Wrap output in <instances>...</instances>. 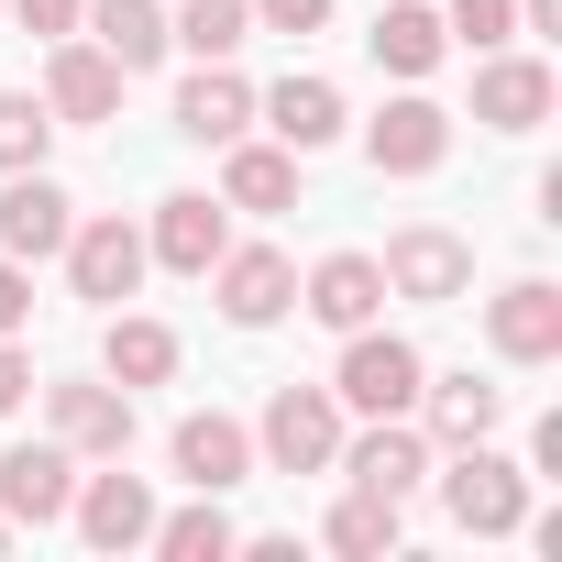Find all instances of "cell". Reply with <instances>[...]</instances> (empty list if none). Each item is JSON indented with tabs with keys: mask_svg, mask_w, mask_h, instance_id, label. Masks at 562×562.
<instances>
[{
	"mask_svg": "<svg viewBox=\"0 0 562 562\" xmlns=\"http://www.w3.org/2000/svg\"><path fill=\"white\" fill-rule=\"evenodd\" d=\"M243 12H254V34H288V45L331 34V0H243Z\"/></svg>",
	"mask_w": 562,
	"mask_h": 562,
	"instance_id": "4dcf8cb0",
	"label": "cell"
},
{
	"mask_svg": "<svg viewBox=\"0 0 562 562\" xmlns=\"http://www.w3.org/2000/svg\"><path fill=\"white\" fill-rule=\"evenodd\" d=\"M122 89H133V78H122L89 34H67V45L45 56V89H34V100L56 111V133H89V122H111V111H122Z\"/></svg>",
	"mask_w": 562,
	"mask_h": 562,
	"instance_id": "4fadbf2b",
	"label": "cell"
},
{
	"mask_svg": "<svg viewBox=\"0 0 562 562\" xmlns=\"http://www.w3.org/2000/svg\"><path fill=\"white\" fill-rule=\"evenodd\" d=\"M342 430H353V419H342L331 386H276L265 419H254V463H265V474H331Z\"/></svg>",
	"mask_w": 562,
	"mask_h": 562,
	"instance_id": "3957f363",
	"label": "cell"
},
{
	"mask_svg": "<svg viewBox=\"0 0 562 562\" xmlns=\"http://www.w3.org/2000/svg\"><path fill=\"white\" fill-rule=\"evenodd\" d=\"M518 34H562V0H518Z\"/></svg>",
	"mask_w": 562,
	"mask_h": 562,
	"instance_id": "e575fe53",
	"label": "cell"
},
{
	"mask_svg": "<svg viewBox=\"0 0 562 562\" xmlns=\"http://www.w3.org/2000/svg\"><path fill=\"white\" fill-rule=\"evenodd\" d=\"M177 133H188V144H210V155H221V144H243V133H254V78H243L232 56L188 67V78H177Z\"/></svg>",
	"mask_w": 562,
	"mask_h": 562,
	"instance_id": "ac0fdd59",
	"label": "cell"
},
{
	"mask_svg": "<svg viewBox=\"0 0 562 562\" xmlns=\"http://www.w3.org/2000/svg\"><path fill=\"white\" fill-rule=\"evenodd\" d=\"M221 243H232V210H221L210 188H177V199H155V221H144V265H166V276H210Z\"/></svg>",
	"mask_w": 562,
	"mask_h": 562,
	"instance_id": "5bb4252c",
	"label": "cell"
},
{
	"mask_svg": "<svg viewBox=\"0 0 562 562\" xmlns=\"http://www.w3.org/2000/svg\"><path fill=\"white\" fill-rule=\"evenodd\" d=\"M441 34L474 45V56H496V45H518V0H441Z\"/></svg>",
	"mask_w": 562,
	"mask_h": 562,
	"instance_id": "f546056e",
	"label": "cell"
},
{
	"mask_svg": "<svg viewBox=\"0 0 562 562\" xmlns=\"http://www.w3.org/2000/svg\"><path fill=\"white\" fill-rule=\"evenodd\" d=\"M56 155V111L34 100V89H0V177H23V166H45Z\"/></svg>",
	"mask_w": 562,
	"mask_h": 562,
	"instance_id": "f1b7e54d",
	"label": "cell"
},
{
	"mask_svg": "<svg viewBox=\"0 0 562 562\" xmlns=\"http://www.w3.org/2000/svg\"><path fill=\"white\" fill-rule=\"evenodd\" d=\"M375 276H386V299H408V310H452L474 288V243L441 232V221H408V232H386Z\"/></svg>",
	"mask_w": 562,
	"mask_h": 562,
	"instance_id": "277c9868",
	"label": "cell"
},
{
	"mask_svg": "<svg viewBox=\"0 0 562 562\" xmlns=\"http://www.w3.org/2000/svg\"><path fill=\"white\" fill-rule=\"evenodd\" d=\"M474 122H485V133H540V122H551V67L518 56V45L474 56Z\"/></svg>",
	"mask_w": 562,
	"mask_h": 562,
	"instance_id": "e0dca14e",
	"label": "cell"
},
{
	"mask_svg": "<svg viewBox=\"0 0 562 562\" xmlns=\"http://www.w3.org/2000/svg\"><path fill=\"white\" fill-rule=\"evenodd\" d=\"M210 299H221V321H232V331H276V321L299 310V265L276 254V243H221Z\"/></svg>",
	"mask_w": 562,
	"mask_h": 562,
	"instance_id": "5b68a950",
	"label": "cell"
},
{
	"mask_svg": "<svg viewBox=\"0 0 562 562\" xmlns=\"http://www.w3.org/2000/svg\"><path fill=\"white\" fill-rule=\"evenodd\" d=\"M419 375H430V353L408 342V331H342V364H331V397H342V419H408L419 408Z\"/></svg>",
	"mask_w": 562,
	"mask_h": 562,
	"instance_id": "6da1fadb",
	"label": "cell"
},
{
	"mask_svg": "<svg viewBox=\"0 0 562 562\" xmlns=\"http://www.w3.org/2000/svg\"><path fill=\"white\" fill-rule=\"evenodd\" d=\"M430 474H441L452 529H474V540H518V518H529V463H507L496 441H463V452H430Z\"/></svg>",
	"mask_w": 562,
	"mask_h": 562,
	"instance_id": "7a4b0ae2",
	"label": "cell"
},
{
	"mask_svg": "<svg viewBox=\"0 0 562 562\" xmlns=\"http://www.w3.org/2000/svg\"><path fill=\"white\" fill-rule=\"evenodd\" d=\"M254 122L288 144V155H321V144H342V122H353V111H342V89H331V78H299V67H288L276 89H254Z\"/></svg>",
	"mask_w": 562,
	"mask_h": 562,
	"instance_id": "d6986e66",
	"label": "cell"
},
{
	"mask_svg": "<svg viewBox=\"0 0 562 562\" xmlns=\"http://www.w3.org/2000/svg\"><path fill=\"white\" fill-rule=\"evenodd\" d=\"M364 56L408 89V78H430L441 56H452V34H441V0H386L375 12V34H364Z\"/></svg>",
	"mask_w": 562,
	"mask_h": 562,
	"instance_id": "d4e9b609",
	"label": "cell"
},
{
	"mask_svg": "<svg viewBox=\"0 0 562 562\" xmlns=\"http://www.w3.org/2000/svg\"><path fill=\"white\" fill-rule=\"evenodd\" d=\"M23 321H34V265L0 254V331H23Z\"/></svg>",
	"mask_w": 562,
	"mask_h": 562,
	"instance_id": "836d02e7",
	"label": "cell"
},
{
	"mask_svg": "<svg viewBox=\"0 0 562 562\" xmlns=\"http://www.w3.org/2000/svg\"><path fill=\"white\" fill-rule=\"evenodd\" d=\"M485 342H496V364H562V288L551 276H507L485 299Z\"/></svg>",
	"mask_w": 562,
	"mask_h": 562,
	"instance_id": "7c38bea8",
	"label": "cell"
},
{
	"mask_svg": "<svg viewBox=\"0 0 562 562\" xmlns=\"http://www.w3.org/2000/svg\"><path fill=\"white\" fill-rule=\"evenodd\" d=\"M166 34H177V56H243L254 45V12H243V0H177V12H166Z\"/></svg>",
	"mask_w": 562,
	"mask_h": 562,
	"instance_id": "4316f807",
	"label": "cell"
},
{
	"mask_svg": "<svg viewBox=\"0 0 562 562\" xmlns=\"http://www.w3.org/2000/svg\"><path fill=\"white\" fill-rule=\"evenodd\" d=\"M299 310H310L321 331H364V321H386V276H375V254H321L310 288H299Z\"/></svg>",
	"mask_w": 562,
	"mask_h": 562,
	"instance_id": "44dd1931",
	"label": "cell"
},
{
	"mask_svg": "<svg viewBox=\"0 0 562 562\" xmlns=\"http://www.w3.org/2000/svg\"><path fill=\"white\" fill-rule=\"evenodd\" d=\"M78 12H89V0H0V23H23V34H45V45H67Z\"/></svg>",
	"mask_w": 562,
	"mask_h": 562,
	"instance_id": "1f68e13d",
	"label": "cell"
},
{
	"mask_svg": "<svg viewBox=\"0 0 562 562\" xmlns=\"http://www.w3.org/2000/svg\"><path fill=\"white\" fill-rule=\"evenodd\" d=\"M67 288L89 299V310H122L133 288H144V221H122V210H100V221H78L67 243Z\"/></svg>",
	"mask_w": 562,
	"mask_h": 562,
	"instance_id": "9c48e42d",
	"label": "cell"
},
{
	"mask_svg": "<svg viewBox=\"0 0 562 562\" xmlns=\"http://www.w3.org/2000/svg\"><path fill=\"white\" fill-rule=\"evenodd\" d=\"M89 45L122 67V78H144V67H166L177 56V34H166V0H89Z\"/></svg>",
	"mask_w": 562,
	"mask_h": 562,
	"instance_id": "cb8c5ba5",
	"label": "cell"
},
{
	"mask_svg": "<svg viewBox=\"0 0 562 562\" xmlns=\"http://www.w3.org/2000/svg\"><path fill=\"white\" fill-rule=\"evenodd\" d=\"M45 430H56L78 463H122V452H133V386L67 375V386H45Z\"/></svg>",
	"mask_w": 562,
	"mask_h": 562,
	"instance_id": "52a82bcc",
	"label": "cell"
},
{
	"mask_svg": "<svg viewBox=\"0 0 562 562\" xmlns=\"http://www.w3.org/2000/svg\"><path fill=\"white\" fill-rule=\"evenodd\" d=\"M408 419L430 430V452H463V441H496L507 386H485V375H419V408Z\"/></svg>",
	"mask_w": 562,
	"mask_h": 562,
	"instance_id": "ffe728a7",
	"label": "cell"
},
{
	"mask_svg": "<svg viewBox=\"0 0 562 562\" xmlns=\"http://www.w3.org/2000/svg\"><path fill=\"white\" fill-rule=\"evenodd\" d=\"M321 540H331L342 562H375V551H397V496H364V485H342V507L321 518Z\"/></svg>",
	"mask_w": 562,
	"mask_h": 562,
	"instance_id": "83f0119b",
	"label": "cell"
},
{
	"mask_svg": "<svg viewBox=\"0 0 562 562\" xmlns=\"http://www.w3.org/2000/svg\"><path fill=\"white\" fill-rule=\"evenodd\" d=\"M331 474L364 485V496H397V507H408V496L430 485V430H419V419H364V430H342Z\"/></svg>",
	"mask_w": 562,
	"mask_h": 562,
	"instance_id": "ba28073f",
	"label": "cell"
},
{
	"mask_svg": "<svg viewBox=\"0 0 562 562\" xmlns=\"http://www.w3.org/2000/svg\"><path fill=\"white\" fill-rule=\"evenodd\" d=\"M144 551H166V562H232L243 551V529L221 518V496H199L188 485V507H155V540Z\"/></svg>",
	"mask_w": 562,
	"mask_h": 562,
	"instance_id": "484cf974",
	"label": "cell"
},
{
	"mask_svg": "<svg viewBox=\"0 0 562 562\" xmlns=\"http://www.w3.org/2000/svg\"><path fill=\"white\" fill-rule=\"evenodd\" d=\"M0 540H12V518H0Z\"/></svg>",
	"mask_w": 562,
	"mask_h": 562,
	"instance_id": "d590c367",
	"label": "cell"
},
{
	"mask_svg": "<svg viewBox=\"0 0 562 562\" xmlns=\"http://www.w3.org/2000/svg\"><path fill=\"white\" fill-rule=\"evenodd\" d=\"M67 496H78V452H67L56 430L0 452V518H12V529H56V518H67Z\"/></svg>",
	"mask_w": 562,
	"mask_h": 562,
	"instance_id": "8fae6325",
	"label": "cell"
},
{
	"mask_svg": "<svg viewBox=\"0 0 562 562\" xmlns=\"http://www.w3.org/2000/svg\"><path fill=\"white\" fill-rule=\"evenodd\" d=\"M299 166L310 155H288V144H221V210H254V221H276V210H299Z\"/></svg>",
	"mask_w": 562,
	"mask_h": 562,
	"instance_id": "7402d4cb",
	"label": "cell"
},
{
	"mask_svg": "<svg viewBox=\"0 0 562 562\" xmlns=\"http://www.w3.org/2000/svg\"><path fill=\"white\" fill-rule=\"evenodd\" d=\"M177 364H188V342L166 331V321H144V310H111V331H100V375L111 386H177Z\"/></svg>",
	"mask_w": 562,
	"mask_h": 562,
	"instance_id": "603a6c76",
	"label": "cell"
},
{
	"mask_svg": "<svg viewBox=\"0 0 562 562\" xmlns=\"http://www.w3.org/2000/svg\"><path fill=\"white\" fill-rule=\"evenodd\" d=\"M67 529L89 540V551H144L155 540V485L144 474H78V496H67Z\"/></svg>",
	"mask_w": 562,
	"mask_h": 562,
	"instance_id": "9a60e30c",
	"label": "cell"
},
{
	"mask_svg": "<svg viewBox=\"0 0 562 562\" xmlns=\"http://www.w3.org/2000/svg\"><path fill=\"white\" fill-rule=\"evenodd\" d=\"M441 155H452V111L408 78V89L364 122V166H375V177H441Z\"/></svg>",
	"mask_w": 562,
	"mask_h": 562,
	"instance_id": "8992f818",
	"label": "cell"
},
{
	"mask_svg": "<svg viewBox=\"0 0 562 562\" xmlns=\"http://www.w3.org/2000/svg\"><path fill=\"white\" fill-rule=\"evenodd\" d=\"M34 397V353H23V331H0V419H12Z\"/></svg>",
	"mask_w": 562,
	"mask_h": 562,
	"instance_id": "d6a6232c",
	"label": "cell"
},
{
	"mask_svg": "<svg viewBox=\"0 0 562 562\" xmlns=\"http://www.w3.org/2000/svg\"><path fill=\"white\" fill-rule=\"evenodd\" d=\"M166 463H177V485L232 496V485H254V430H243L232 408H188V419L166 430Z\"/></svg>",
	"mask_w": 562,
	"mask_h": 562,
	"instance_id": "30bf717a",
	"label": "cell"
},
{
	"mask_svg": "<svg viewBox=\"0 0 562 562\" xmlns=\"http://www.w3.org/2000/svg\"><path fill=\"white\" fill-rule=\"evenodd\" d=\"M78 232V199L45 177V166H23V177H0V254L12 265H45L56 243Z\"/></svg>",
	"mask_w": 562,
	"mask_h": 562,
	"instance_id": "2e32d148",
	"label": "cell"
}]
</instances>
